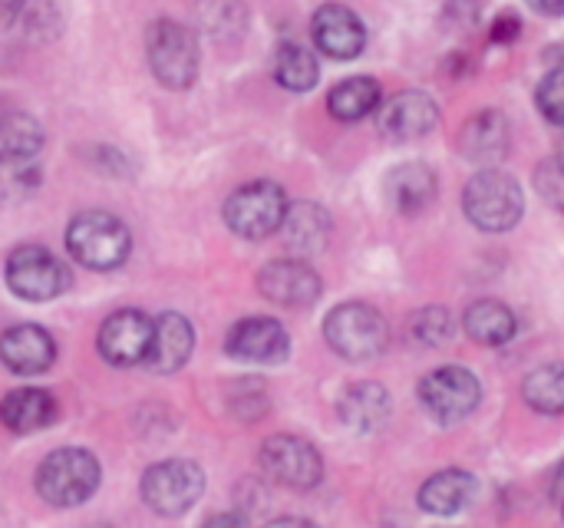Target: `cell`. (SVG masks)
I'll return each instance as SVG.
<instances>
[{
    "instance_id": "obj_31",
    "label": "cell",
    "mask_w": 564,
    "mask_h": 528,
    "mask_svg": "<svg viewBox=\"0 0 564 528\" xmlns=\"http://www.w3.org/2000/svg\"><path fill=\"white\" fill-rule=\"evenodd\" d=\"M519 33H522V20H519L512 10H502V13L492 20V30H489L492 43H512Z\"/></svg>"
},
{
    "instance_id": "obj_5",
    "label": "cell",
    "mask_w": 564,
    "mask_h": 528,
    "mask_svg": "<svg viewBox=\"0 0 564 528\" xmlns=\"http://www.w3.org/2000/svg\"><path fill=\"white\" fill-rule=\"evenodd\" d=\"M149 69L165 89H188L198 79V40L178 20H155L145 33Z\"/></svg>"
},
{
    "instance_id": "obj_7",
    "label": "cell",
    "mask_w": 564,
    "mask_h": 528,
    "mask_svg": "<svg viewBox=\"0 0 564 528\" xmlns=\"http://www.w3.org/2000/svg\"><path fill=\"white\" fill-rule=\"evenodd\" d=\"M205 493V473L192 460H165L145 470L142 503L165 519L185 516Z\"/></svg>"
},
{
    "instance_id": "obj_13",
    "label": "cell",
    "mask_w": 564,
    "mask_h": 528,
    "mask_svg": "<svg viewBox=\"0 0 564 528\" xmlns=\"http://www.w3.org/2000/svg\"><path fill=\"white\" fill-rule=\"evenodd\" d=\"M258 291L281 308H311L321 298V274L301 258H278L261 268Z\"/></svg>"
},
{
    "instance_id": "obj_33",
    "label": "cell",
    "mask_w": 564,
    "mask_h": 528,
    "mask_svg": "<svg viewBox=\"0 0 564 528\" xmlns=\"http://www.w3.org/2000/svg\"><path fill=\"white\" fill-rule=\"evenodd\" d=\"M202 528H248V522L238 513H221V516H212Z\"/></svg>"
},
{
    "instance_id": "obj_12",
    "label": "cell",
    "mask_w": 564,
    "mask_h": 528,
    "mask_svg": "<svg viewBox=\"0 0 564 528\" xmlns=\"http://www.w3.org/2000/svg\"><path fill=\"white\" fill-rule=\"evenodd\" d=\"M225 351L241 364H284L291 354V337L274 317H245L228 331Z\"/></svg>"
},
{
    "instance_id": "obj_35",
    "label": "cell",
    "mask_w": 564,
    "mask_h": 528,
    "mask_svg": "<svg viewBox=\"0 0 564 528\" xmlns=\"http://www.w3.org/2000/svg\"><path fill=\"white\" fill-rule=\"evenodd\" d=\"M264 528H317V526H314V522H307V519H297V516H284V519L268 522Z\"/></svg>"
},
{
    "instance_id": "obj_28",
    "label": "cell",
    "mask_w": 564,
    "mask_h": 528,
    "mask_svg": "<svg viewBox=\"0 0 564 528\" xmlns=\"http://www.w3.org/2000/svg\"><path fill=\"white\" fill-rule=\"evenodd\" d=\"M522 397L532 410L545 417H562L564 413V364H545L532 370L522 384Z\"/></svg>"
},
{
    "instance_id": "obj_34",
    "label": "cell",
    "mask_w": 564,
    "mask_h": 528,
    "mask_svg": "<svg viewBox=\"0 0 564 528\" xmlns=\"http://www.w3.org/2000/svg\"><path fill=\"white\" fill-rule=\"evenodd\" d=\"M529 3L545 17H562L564 13V0H529Z\"/></svg>"
},
{
    "instance_id": "obj_17",
    "label": "cell",
    "mask_w": 564,
    "mask_h": 528,
    "mask_svg": "<svg viewBox=\"0 0 564 528\" xmlns=\"http://www.w3.org/2000/svg\"><path fill=\"white\" fill-rule=\"evenodd\" d=\"M479 496V483L466 470H443L430 476L420 489V509L430 516H459Z\"/></svg>"
},
{
    "instance_id": "obj_9",
    "label": "cell",
    "mask_w": 564,
    "mask_h": 528,
    "mask_svg": "<svg viewBox=\"0 0 564 528\" xmlns=\"http://www.w3.org/2000/svg\"><path fill=\"white\" fill-rule=\"evenodd\" d=\"M479 377L466 367H440L420 380V403L443 427L463 423L479 407Z\"/></svg>"
},
{
    "instance_id": "obj_18",
    "label": "cell",
    "mask_w": 564,
    "mask_h": 528,
    "mask_svg": "<svg viewBox=\"0 0 564 528\" xmlns=\"http://www.w3.org/2000/svg\"><path fill=\"white\" fill-rule=\"evenodd\" d=\"M195 351V331L188 324V317L165 311L155 317V341H152V354H149V367L155 374H175L188 364Z\"/></svg>"
},
{
    "instance_id": "obj_10",
    "label": "cell",
    "mask_w": 564,
    "mask_h": 528,
    "mask_svg": "<svg viewBox=\"0 0 564 528\" xmlns=\"http://www.w3.org/2000/svg\"><path fill=\"white\" fill-rule=\"evenodd\" d=\"M261 466H264V473L274 483H281L288 489H297V493H307V489H314L324 479V460H321V453L307 440L288 437V433L264 440V446H261Z\"/></svg>"
},
{
    "instance_id": "obj_15",
    "label": "cell",
    "mask_w": 564,
    "mask_h": 528,
    "mask_svg": "<svg viewBox=\"0 0 564 528\" xmlns=\"http://www.w3.org/2000/svg\"><path fill=\"white\" fill-rule=\"evenodd\" d=\"M311 33H314L317 50L327 53L330 60H354L364 53V43H367L364 20L344 3H324L314 13Z\"/></svg>"
},
{
    "instance_id": "obj_24",
    "label": "cell",
    "mask_w": 564,
    "mask_h": 528,
    "mask_svg": "<svg viewBox=\"0 0 564 528\" xmlns=\"http://www.w3.org/2000/svg\"><path fill=\"white\" fill-rule=\"evenodd\" d=\"M463 327L476 344L486 347H502L516 337L519 321L516 314L502 304V301H476L466 314H463Z\"/></svg>"
},
{
    "instance_id": "obj_26",
    "label": "cell",
    "mask_w": 564,
    "mask_h": 528,
    "mask_svg": "<svg viewBox=\"0 0 564 528\" xmlns=\"http://www.w3.org/2000/svg\"><path fill=\"white\" fill-rule=\"evenodd\" d=\"M43 146V129L26 112H0V165H23Z\"/></svg>"
},
{
    "instance_id": "obj_4",
    "label": "cell",
    "mask_w": 564,
    "mask_h": 528,
    "mask_svg": "<svg viewBox=\"0 0 564 528\" xmlns=\"http://www.w3.org/2000/svg\"><path fill=\"white\" fill-rule=\"evenodd\" d=\"M466 218L482 231H509L519 225L525 212V195L519 182L499 169H482L469 179L463 195Z\"/></svg>"
},
{
    "instance_id": "obj_16",
    "label": "cell",
    "mask_w": 564,
    "mask_h": 528,
    "mask_svg": "<svg viewBox=\"0 0 564 528\" xmlns=\"http://www.w3.org/2000/svg\"><path fill=\"white\" fill-rule=\"evenodd\" d=\"M0 360L10 374L36 377L53 367L56 344L40 324H17L0 334Z\"/></svg>"
},
{
    "instance_id": "obj_21",
    "label": "cell",
    "mask_w": 564,
    "mask_h": 528,
    "mask_svg": "<svg viewBox=\"0 0 564 528\" xmlns=\"http://www.w3.org/2000/svg\"><path fill=\"white\" fill-rule=\"evenodd\" d=\"M281 235L294 255H317L330 238V215L314 202H297L288 208Z\"/></svg>"
},
{
    "instance_id": "obj_6",
    "label": "cell",
    "mask_w": 564,
    "mask_h": 528,
    "mask_svg": "<svg viewBox=\"0 0 564 528\" xmlns=\"http://www.w3.org/2000/svg\"><path fill=\"white\" fill-rule=\"evenodd\" d=\"M288 195L278 182H248L225 202V225L248 241H261L274 231H281L288 215Z\"/></svg>"
},
{
    "instance_id": "obj_23",
    "label": "cell",
    "mask_w": 564,
    "mask_h": 528,
    "mask_svg": "<svg viewBox=\"0 0 564 528\" xmlns=\"http://www.w3.org/2000/svg\"><path fill=\"white\" fill-rule=\"evenodd\" d=\"M459 149L473 162H496L509 149V122L502 112H479L466 122L459 136Z\"/></svg>"
},
{
    "instance_id": "obj_29",
    "label": "cell",
    "mask_w": 564,
    "mask_h": 528,
    "mask_svg": "<svg viewBox=\"0 0 564 528\" xmlns=\"http://www.w3.org/2000/svg\"><path fill=\"white\" fill-rule=\"evenodd\" d=\"M410 327H413V337H416L420 344L440 347V344H446L449 334H453V317H449L446 308H423V311L413 314Z\"/></svg>"
},
{
    "instance_id": "obj_19",
    "label": "cell",
    "mask_w": 564,
    "mask_h": 528,
    "mask_svg": "<svg viewBox=\"0 0 564 528\" xmlns=\"http://www.w3.org/2000/svg\"><path fill=\"white\" fill-rule=\"evenodd\" d=\"M56 420V400L46 390L23 387L0 400V423L10 433H40Z\"/></svg>"
},
{
    "instance_id": "obj_22",
    "label": "cell",
    "mask_w": 564,
    "mask_h": 528,
    "mask_svg": "<svg viewBox=\"0 0 564 528\" xmlns=\"http://www.w3.org/2000/svg\"><path fill=\"white\" fill-rule=\"evenodd\" d=\"M390 417V394L380 384H354L340 397V420L357 433H373Z\"/></svg>"
},
{
    "instance_id": "obj_20",
    "label": "cell",
    "mask_w": 564,
    "mask_h": 528,
    "mask_svg": "<svg viewBox=\"0 0 564 528\" xmlns=\"http://www.w3.org/2000/svg\"><path fill=\"white\" fill-rule=\"evenodd\" d=\"M387 198L400 215H416L436 198V175L423 162L397 165L387 175Z\"/></svg>"
},
{
    "instance_id": "obj_37",
    "label": "cell",
    "mask_w": 564,
    "mask_h": 528,
    "mask_svg": "<svg viewBox=\"0 0 564 528\" xmlns=\"http://www.w3.org/2000/svg\"><path fill=\"white\" fill-rule=\"evenodd\" d=\"M562 516H564V499H562Z\"/></svg>"
},
{
    "instance_id": "obj_30",
    "label": "cell",
    "mask_w": 564,
    "mask_h": 528,
    "mask_svg": "<svg viewBox=\"0 0 564 528\" xmlns=\"http://www.w3.org/2000/svg\"><path fill=\"white\" fill-rule=\"evenodd\" d=\"M535 103L542 109V116L555 126H564V63L552 66L545 73V79L539 83V93H535Z\"/></svg>"
},
{
    "instance_id": "obj_11",
    "label": "cell",
    "mask_w": 564,
    "mask_h": 528,
    "mask_svg": "<svg viewBox=\"0 0 564 528\" xmlns=\"http://www.w3.org/2000/svg\"><path fill=\"white\" fill-rule=\"evenodd\" d=\"M152 341H155V321L142 311L126 308L106 317V324L99 327L96 347L102 360L112 367H139V364H149Z\"/></svg>"
},
{
    "instance_id": "obj_14",
    "label": "cell",
    "mask_w": 564,
    "mask_h": 528,
    "mask_svg": "<svg viewBox=\"0 0 564 528\" xmlns=\"http://www.w3.org/2000/svg\"><path fill=\"white\" fill-rule=\"evenodd\" d=\"M436 122H440V109H436L433 96H426L420 89L397 93L393 99H387L380 106V116H377V126L390 142L423 139L436 129Z\"/></svg>"
},
{
    "instance_id": "obj_8",
    "label": "cell",
    "mask_w": 564,
    "mask_h": 528,
    "mask_svg": "<svg viewBox=\"0 0 564 528\" xmlns=\"http://www.w3.org/2000/svg\"><path fill=\"white\" fill-rule=\"evenodd\" d=\"M3 278L20 301H53L69 288V268L40 245H23L10 251Z\"/></svg>"
},
{
    "instance_id": "obj_1",
    "label": "cell",
    "mask_w": 564,
    "mask_h": 528,
    "mask_svg": "<svg viewBox=\"0 0 564 528\" xmlns=\"http://www.w3.org/2000/svg\"><path fill=\"white\" fill-rule=\"evenodd\" d=\"M99 479H102L99 460L89 450L66 446V450L50 453L40 463L33 483H36V493L43 503H50L56 509H73V506H83L86 499H93V493L99 489Z\"/></svg>"
},
{
    "instance_id": "obj_2",
    "label": "cell",
    "mask_w": 564,
    "mask_h": 528,
    "mask_svg": "<svg viewBox=\"0 0 564 528\" xmlns=\"http://www.w3.org/2000/svg\"><path fill=\"white\" fill-rule=\"evenodd\" d=\"M324 337L330 344V351L350 364H367L373 357H380L390 344V327L387 317L360 301H347L337 304L327 321H324Z\"/></svg>"
},
{
    "instance_id": "obj_3",
    "label": "cell",
    "mask_w": 564,
    "mask_h": 528,
    "mask_svg": "<svg viewBox=\"0 0 564 528\" xmlns=\"http://www.w3.org/2000/svg\"><path fill=\"white\" fill-rule=\"evenodd\" d=\"M66 248L83 268L112 271L129 258L132 238H129V228L116 215H109V212H83L66 228Z\"/></svg>"
},
{
    "instance_id": "obj_27",
    "label": "cell",
    "mask_w": 564,
    "mask_h": 528,
    "mask_svg": "<svg viewBox=\"0 0 564 528\" xmlns=\"http://www.w3.org/2000/svg\"><path fill=\"white\" fill-rule=\"evenodd\" d=\"M274 79L291 89V93H307L317 86L321 79V66L314 60V53L301 43H281L278 56H274Z\"/></svg>"
},
{
    "instance_id": "obj_36",
    "label": "cell",
    "mask_w": 564,
    "mask_h": 528,
    "mask_svg": "<svg viewBox=\"0 0 564 528\" xmlns=\"http://www.w3.org/2000/svg\"><path fill=\"white\" fill-rule=\"evenodd\" d=\"M558 165L564 169V139H562V155H558Z\"/></svg>"
},
{
    "instance_id": "obj_25",
    "label": "cell",
    "mask_w": 564,
    "mask_h": 528,
    "mask_svg": "<svg viewBox=\"0 0 564 528\" xmlns=\"http://www.w3.org/2000/svg\"><path fill=\"white\" fill-rule=\"evenodd\" d=\"M380 83L373 76H350L337 83L327 96V109L340 122H360L373 109H380Z\"/></svg>"
},
{
    "instance_id": "obj_32",
    "label": "cell",
    "mask_w": 564,
    "mask_h": 528,
    "mask_svg": "<svg viewBox=\"0 0 564 528\" xmlns=\"http://www.w3.org/2000/svg\"><path fill=\"white\" fill-rule=\"evenodd\" d=\"M23 7H26V0H0V30L10 26L13 20H20Z\"/></svg>"
}]
</instances>
